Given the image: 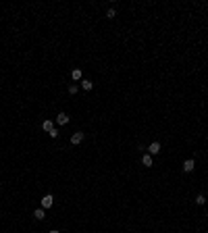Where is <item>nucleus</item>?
Wrapping results in <instances>:
<instances>
[{
    "instance_id": "obj_2",
    "label": "nucleus",
    "mask_w": 208,
    "mask_h": 233,
    "mask_svg": "<svg viewBox=\"0 0 208 233\" xmlns=\"http://www.w3.org/2000/svg\"><path fill=\"white\" fill-rule=\"evenodd\" d=\"M52 204H54V196H50V194H46V196L42 198V208H50Z\"/></svg>"
},
{
    "instance_id": "obj_8",
    "label": "nucleus",
    "mask_w": 208,
    "mask_h": 233,
    "mask_svg": "<svg viewBox=\"0 0 208 233\" xmlns=\"http://www.w3.org/2000/svg\"><path fill=\"white\" fill-rule=\"evenodd\" d=\"M142 165L144 167H152V156H150V154H144V156H142Z\"/></svg>"
},
{
    "instance_id": "obj_11",
    "label": "nucleus",
    "mask_w": 208,
    "mask_h": 233,
    "mask_svg": "<svg viewBox=\"0 0 208 233\" xmlns=\"http://www.w3.org/2000/svg\"><path fill=\"white\" fill-rule=\"evenodd\" d=\"M115 15H117V11H115V8H108V11H106V19H115Z\"/></svg>"
},
{
    "instance_id": "obj_15",
    "label": "nucleus",
    "mask_w": 208,
    "mask_h": 233,
    "mask_svg": "<svg viewBox=\"0 0 208 233\" xmlns=\"http://www.w3.org/2000/svg\"><path fill=\"white\" fill-rule=\"evenodd\" d=\"M50 233H61V231H56V229H52V231H50Z\"/></svg>"
},
{
    "instance_id": "obj_7",
    "label": "nucleus",
    "mask_w": 208,
    "mask_h": 233,
    "mask_svg": "<svg viewBox=\"0 0 208 233\" xmlns=\"http://www.w3.org/2000/svg\"><path fill=\"white\" fill-rule=\"evenodd\" d=\"M92 88H94V83H92L90 79H81V89H85V92H90Z\"/></svg>"
},
{
    "instance_id": "obj_13",
    "label": "nucleus",
    "mask_w": 208,
    "mask_h": 233,
    "mask_svg": "<svg viewBox=\"0 0 208 233\" xmlns=\"http://www.w3.org/2000/svg\"><path fill=\"white\" fill-rule=\"evenodd\" d=\"M77 89H79V88H77V85H73V83H71V85H69V94H71V96H73V94H77Z\"/></svg>"
},
{
    "instance_id": "obj_4",
    "label": "nucleus",
    "mask_w": 208,
    "mask_h": 233,
    "mask_svg": "<svg viewBox=\"0 0 208 233\" xmlns=\"http://www.w3.org/2000/svg\"><path fill=\"white\" fill-rule=\"evenodd\" d=\"M81 142H83V133H81V131H77V133H73V135H71V144H73V146L81 144Z\"/></svg>"
},
{
    "instance_id": "obj_1",
    "label": "nucleus",
    "mask_w": 208,
    "mask_h": 233,
    "mask_svg": "<svg viewBox=\"0 0 208 233\" xmlns=\"http://www.w3.org/2000/svg\"><path fill=\"white\" fill-rule=\"evenodd\" d=\"M146 150H148V154H150V156H156V154L160 152V142H152V144L148 146Z\"/></svg>"
},
{
    "instance_id": "obj_5",
    "label": "nucleus",
    "mask_w": 208,
    "mask_h": 233,
    "mask_svg": "<svg viewBox=\"0 0 208 233\" xmlns=\"http://www.w3.org/2000/svg\"><path fill=\"white\" fill-rule=\"evenodd\" d=\"M56 123H58V125H67V123H69V115H67V112H58Z\"/></svg>"
},
{
    "instance_id": "obj_3",
    "label": "nucleus",
    "mask_w": 208,
    "mask_h": 233,
    "mask_svg": "<svg viewBox=\"0 0 208 233\" xmlns=\"http://www.w3.org/2000/svg\"><path fill=\"white\" fill-rule=\"evenodd\" d=\"M194 167H196L194 158H187L185 162H183V171H185V173H192V171H194Z\"/></svg>"
},
{
    "instance_id": "obj_6",
    "label": "nucleus",
    "mask_w": 208,
    "mask_h": 233,
    "mask_svg": "<svg viewBox=\"0 0 208 233\" xmlns=\"http://www.w3.org/2000/svg\"><path fill=\"white\" fill-rule=\"evenodd\" d=\"M34 217H35L38 221H44V219H46V212H44V208H35Z\"/></svg>"
},
{
    "instance_id": "obj_9",
    "label": "nucleus",
    "mask_w": 208,
    "mask_h": 233,
    "mask_svg": "<svg viewBox=\"0 0 208 233\" xmlns=\"http://www.w3.org/2000/svg\"><path fill=\"white\" fill-rule=\"evenodd\" d=\"M42 129H44V131H48V133H50V131L54 129V123H52V121H44V123H42Z\"/></svg>"
},
{
    "instance_id": "obj_12",
    "label": "nucleus",
    "mask_w": 208,
    "mask_h": 233,
    "mask_svg": "<svg viewBox=\"0 0 208 233\" xmlns=\"http://www.w3.org/2000/svg\"><path fill=\"white\" fill-rule=\"evenodd\" d=\"M204 202H206V198H204V194H200V196L196 198V204H198V206H202Z\"/></svg>"
},
{
    "instance_id": "obj_10",
    "label": "nucleus",
    "mask_w": 208,
    "mask_h": 233,
    "mask_svg": "<svg viewBox=\"0 0 208 233\" xmlns=\"http://www.w3.org/2000/svg\"><path fill=\"white\" fill-rule=\"evenodd\" d=\"M81 69H73V71H71V77H73V79H75V81H79V79H81Z\"/></svg>"
},
{
    "instance_id": "obj_14",
    "label": "nucleus",
    "mask_w": 208,
    "mask_h": 233,
    "mask_svg": "<svg viewBox=\"0 0 208 233\" xmlns=\"http://www.w3.org/2000/svg\"><path fill=\"white\" fill-rule=\"evenodd\" d=\"M48 135H50V137H58V129H56V127H54V129H52V131H50V133H48Z\"/></svg>"
}]
</instances>
